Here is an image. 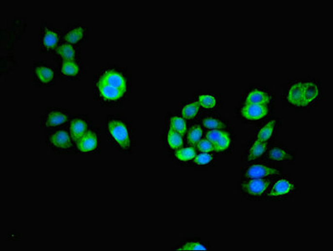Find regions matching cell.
I'll return each mask as SVG.
<instances>
[{
    "label": "cell",
    "mask_w": 333,
    "mask_h": 251,
    "mask_svg": "<svg viewBox=\"0 0 333 251\" xmlns=\"http://www.w3.org/2000/svg\"><path fill=\"white\" fill-rule=\"evenodd\" d=\"M203 136V131L200 126H194L191 128L188 134V142L191 145H195L200 142L201 137Z\"/></svg>",
    "instance_id": "23"
},
{
    "label": "cell",
    "mask_w": 333,
    "mask_h": 251,
    "mask_svg": "<svg viewBox=\"0 0 333 251\" xmlns=\"http://www.w3.org/2000/svg\"><path fill=\"white\" fill-rule=\"evenodd\" d=\"M96 85H97V92L99 96L103 100H107V101H117L121 99L126 94L125 92L120 91L118 89L112 87L100 82H97Z\"/></svg>",
    "instance_id": "11"
},
{
    "label": "cell",
    "mask_w": 333,
    "mask_h": 251,
    "mask_svg": "<svg viewBox=\"0 0 333 251\" xmlns=\"http://www.w3.org/2000/svg\"><path fill=\"white\" fill-rule=\"evenodd\" d=\"M176 157L180 161L187 162L194 159L196 157V151L193 148L180 149L176 152Z\"/></svg>",
    "instance_id": "26"
},
{
    "label": "cell",
    "mask_w": 333,
    "mask_h": 251,
    "mask_svg": "<svg viewBox=\"0 0 333 251\" xmlns=\"http://www.w3.org/2000/svg\"><path fill=\"white\" fill-rule=\"evenodd\" d=\"M203 127H206L208 129H213V130H221L226 127V125L224 122L218 121L215 118H206L203 121Z\"/></svg>",
    "instance_id": "29"
},
{
    "label": "cell",
    "mask_w": 333,
    "mask_h": 251,
    "mask_svg": "<svg viewBox=\"0 0 333 251\" xmlns=\"http://www.w3.org/2000/svg\"><path fill=\"white\" fill-rule=\"evenodd\" d=\"M171 127L176 133L183 136L186 134V123L183 118L174 117L171 119Z\"/></svg>",
    "instance_id": "27"
},
{
    "label": "cell",
    "mask_w": 333,
    "mask_h": 251,
    "mask_svg": "<svg viewBox=\"0 0 333 251\" xmlns=\"http://www.w3.org/2000/svg\"><path fill=\"white\" fill-rule=\"evenodd\" d=\"M167 143L172 149H177L181 148L183 144L182 135L176 133L172 127H170L167 135Z\"/></svg>",
    "instance_id": "21"
},
{
    "label": "cell",
    "mask_w": 333,
    "mask_h": 251,
    "mask_svg": "<svg viewBox=\"0 0 333 251\" xmlns=\"http://www.w3.org/2000/svg\"><path fill=\"white\" fill-rule=\"evenodd\" d=\"M281 174L279 170L264 165H252L246 170V177L248 179H262L267 176L278 175Z\"/></svg>",
    "instance_id": "13"
},
{
    "label": "cell",
    "mask_w": 333,
    "mask_h": 251,
    "mask_svg": "<svg viewBox=\"0 0 333 251\" xmlns=\"http://www.w3.org/2000/svg\"><path fill=\"white\" fill-rule=\"evenodd\" d=\"M55 56L62 61H75L77 62L80 56V48L68 43L60 44L55 51Z\"/></svg>",
    "instance_id": "9"
},
{
    "label": "cell",
    "mask_w": 333,
    "mask_h": 251,
    "mask_svg": "<svg viewBox=\"0 0 333 251\" xmlns=\"http://www.w3.org/2000/svg\"><path fill=\"white\" fill-rule=\"evenodd\" d=\"M198 149L202 152H209L214 151V146L209 140H202L198 143Z\"/></svg>",
    "instance_id": "34"
},
{
    "label": "cell",
    "mask_w": 333,
    "mask_h": 251,
    "mask_svg": "<svg viewBox=\"0 0 333 251\" xmlns=\"http://www.w3.org/2000/svg\"><path fill=\"white\" fill-rule=\"evenodd\" d=\"M61 30L47 23L42 24L40 29V47L43 53L55 52L60 45Z\"/></svg>",
    "instance_id": "2"
},
{
    "label": "cell",
    "mask_w": 333,
    "mask_h": 251,
    "mask_svg": "<svg viewBox=\"0 0 333 251\" xmlns=\"http://www.w3.org/2000/svg\"><path fill=\"white\" fill-rule=\"evenodd\" d=\"M269 109L266 105L246 104L241 109V114L248 120H259L268 114Z\"/></svg>",
    "instance_id": "10"
},
{
    "label": "cell",
    "mask_w": 333,
    "mask_h": 251,
    "mask_svg": "<svg viewBox=\"0 0 333 251\" xmlns=\"http://www.w3.org/2000/svg\"><path fill=\"white\" fill-rule=\"evenodd\" d=\"M97 82H101L103 84L112 86V87L118 89L120 91L127 93V79L122 73L119 70L114 69H106L104 72L100 74Z\"/></svg>",
    "instance_id": "3"
},
{
    "label": "cell",
    "mask_w": 333,
    "mask_h": 251,
    "mask_svg": "<svg viewBox=\"0 0 333 251\" xmlns=\"http://www.w3.org/2000/svg\"><path fill=\"white\" fill-rule=\"evenodd\" d=\"M224 133L225 132L221 130L210 131L207 134V140H209V142L212 143L213 146H215L218 140L220 139V137L224 135Z\"/></svg>",
    "instance_id": "31"
},
{
    "label": "cell",
    "mask_w": 333,
    "mask_h": 251,
    "mask_svg": "<svg viewBox=\"0 0 333 251\" xmlns=\"http://www.w3.org/2000/svg\"><path fill=\"white\" fill-rule=\"evenodd\" d=\"M266 149L267 142H261L256 141V142H254V145L252 146L251 149H250L248 160H254L255 158L261 157V155L263 154L264 152L266 151Z\"/></svg>",
    "instance_id": "22"
},
{
    "label": "cell",
    "mask_w": 333,
    "mask_h": 251,
    "mask_svg": "<svg viewBox=\"0 0 333 251\" xmlns=\"http://www.w3.org/2000/svg\"><path fill=\"white\" fill-rule=\"evenodd\" d=\"M199 103L200 106L209 109V108H214L216 106V99L212 96L202 95L199 97Z\"/></svg>",
    "instance_id": "30"
},
{
    "label": "cell",
    "mask_w": 333,
    "mask_h": 251,
    "mask_svg": "<svg viewBox=\"0 0 333 251\" xmlns=\"http://www.w3.org/2000/svg\"><path fill=\"white\" fill-rule=\"evenodd\" d=\"M207 249L204 245L198 242L187 243L183 245L182 248L178 249V251H206Z\"/></svg>",
    "instance_id": "32"
},
{
    "label": "cell",
    "mask_w": 333,
    "mask_h": 251,
    "mask_svg": "<svg viewBox=\"0 0 333 251\" xmlns=\"http://www.w3.org/2000/svg\"><path fill=\"white\" fill-rule=\"evenodd\" d=\"M295 190V187L291 182L282 179L276 182L272 189L270 190L269 196L281 197L285 194H292Z\"/></svg>",
    "instance_id": "16"
},
{
    "label": "cell",
    "mask_w": 333,
    "mask_h": 251,
    "mask_svg": "<svg viewBox=\"0 0 333 251\" xmlns=\"http://www.w3.org/2000/svg\"><path fill=\"white\" fill-rule=\"evenodd\" d=\"M212 159L213 157L208 152H204L194 157V162L199 165H205V164H209Z\"/></svg>",
    "instance_id": "33"
},
{
    "label": "cell",
    "mask_w": 333,
    "mask_h": 251,
    "mask_svg": "<svg viewBox=\"0 0 333 251\" xmlns=\"http://www.w3.org/2000/svg\"><path fill=\"white\" fill-rule=\"evenodd\" d=\"M48 142L53 149L57 151H67L73 148L72 136L67 130L60 129L53 132L48 136Z\"/></svg>",
    "instance_id": "4"
},
{
    "label": "cell",
    "mask_w": 333,
    "mask_h": 251,
    "mask_svg": "<svg viewBox=\"0 0 333 251\" xmlns=\"http://www.w3.org/2000/svg\"><path fill=\"white\" fill-rule=\"evenodd\" d=\"M270 101V97L265 91L254 90L247 96L246 104L267 105Z\"/></svg>",
    "instance_id": "18"
},
{
    "label": "cell",
    "mask_w": 333,
    "mask_h": 251,
    "mask_svg": "<svg viewBox=\"0 0 333 251\" xmlns=\"http://www.w3.org/2000/svg\"><path fill=\"white\" fill-rule=\"evenodd\" d=\"M230 146V137L228 133H224L217 143L214 146V150L216 151H223L227 150Z\"/></svg>",
    "instance_id": "28"
},
{
    "label": "cell",
    "mask_w": 333,
    "mask_h": 251,
    "mask_svg": "<svg viewBox=\"0 0 333 251\" xmlns=\"http://www.w3.org/2000/svg\"><path fill=\"white\" fill-rule=\"evenodd\" d=\"M270 181L266 179H251L242 184L243 190L252 196H260L267 190Z\"/></svg>",
    "instance_id": "8"
},
{
    "label": "cell",
    "mask_w": 333,
    "mask_h": 251,
    "mask_svg": "<svg viewBox=\"0 0 333 251\" xmlns=\"http://www.w3.org/2000/svg\"><path fill=\"white\" fill-rule=\"evenodd\" d=\"M69 119V112L63 108H50L46 112L43 119V125L46 127H57L67 122Z\"/></svg>",
    "instance_id": "7"
},
{
    "label": "cell",
    "mask_w": 333,
    "mask_h": 251,
    "mask_svg": "<svg viewBox=\"0 0 333 251\" xmlns=\"http://www.w3.org/2000/svg\"><path fill=\"white\" fill-rule=\"evenodd\" d=\"M319 95V89L317 85L312 82L305 83V91L303 97V106H307L315 100Z\"/></svg>",
    "instance_id": "19"
},
{
    "label": "cell",
    "mask_w": 333,
    "mask_h": 251,
    "mask_svg": "<svg viewBox=\"0 0 333 251\" xmlns=\"http://www.w3.org/2000/svg\"><path fill=\"white\" fill-rule=\"evenodd\" d=\"M275 126H276V121L275 120L269 121L266 125H265V127H262L261 131L259 132V134H258V142H267V141L270 139V136H272Z\"/></svg>",
    "instance_id": "20"
},
{
    "label": "cell",
    "mask_w": 333,
    "mask_h": 251,
    "mask_svg": "<svg viewBox=\"0 0 333 251\" xmlns=\"http://www.w3.org/2000/svg\"><path fill=\"white\" fill-rule=\"evenodd\" d=\"M87 38L86 28L81 24H73L67 28L66 33L64 34V42L68 43L73 46H78L85 41Z\"/></svg>",
    "instance_id": "5"
},
{
    "label": "cell",
    "mask_w": 333,
    "mask_h": 251,
    "mask_svg": "<svg viewBox=\"0 0 333 251\" xmlns=\"http://www.w3.org/2000/svg\"><path fill=\"white\" fill-rule=\"evenodd\" d=\"M107 132L115 144L122 150L130 149L132 132L127 121L121 118H111L107 122Z\"/></svg>",
    "instance_id": "1"
},
{
    "label": "cell",
    "mask_w": 333,
    "mask_h": 251,
    "mask_svg": "<svg viewBox=\"0 0 333 251\" xmlns=\"http://www.w3.org/2000/svg\"><path fill=\"white\" fill-rule=\"evenodd\" d=\"M200 103L194 102L185 106L183 109V117L187 120H191L195 117L200 109Z\"/></svg>",
    "instance_id": "24"
},
{
    "label": "cell",
    "mask_w": 333,
    "mask_h": 251,
    "mask_svg": "<svg viewBox=\"0 0 333 251\" xmlns=\"http://www.w3.org/2000/svg\"><path fill=\"white\" fill-rule=\"evenodd\" d=\"M269 157L272 160H292L293 157L284 149H274L269 152Z\"/></svg>",
    "instance_id": "25"
},
{
    "label": "cell",
    "mask_w": 333,
    "mask_h": 251,
    "mask_svg": "<svg viewBox=\"0 0 333 251\" xmlns=\"http://www.w3.org/2000/svg\"><path fill=\"white\" fill-rule=\"evenodd\" d=\"M87 121L83 117H77L70 122V135L76 142L87 133Z\"/></svg>",
    "instance_id": "14"
},
{
    "label": "cell",
    "mask_w": 333,
    "mask_h": 251,
    "mask_svg": "<svg viewBox=\"0 0 333 251\" xmlns=\"http://www.w3.org/2000/svg\"><path fill=\"white\" fill-rule=\"evenodd\" d=\"M33 75L41 85H50L54 82L55 70L46 62H37L33 67Z\"/></svg>",
    "instance_id": "6"
},
{
    "label": "cell",
    "mask_w": 333,
    "mask_h": 251,
    "mask_svg": "<svg viewBox=\"0 0 333 251\" xmlns=\"http://www.w3.org/2000/svg\"><path fill=\"white\" fill-rule=\"evenodd\" d=\"M79 64L75 61H61V74L65 78H76L80 75Z\"/></svg>",
    "instance_id": "17"
},
{
    "label": "cell",
    "mask_w": 333,
    "mask_h": 251,
    "mask_svg": "<svg viewBox=\"0 0 333 251\" xmlns=\"http://www.w3.org/2000/svg\"><path fill=\"white\" fill-rule=\"evenodd\" d=\"M80 151L83 152L93 151L98 148L99 137L93 131H88L82 138L76 142Z\"/></svg>",
    "instance_id": "12"
},
{
    "label": "cell",
    "mask_w": 333,
    "mask_h": 251,
    "mask_svg": "<svg viewBox=\"0 0 333 251\" xmlns=\"http://www.w3.org/2000/svg\"><path fill=\"white\" fill-rule=\"evenodd\" d=\"M304 91H305V83L298 82L297 84L292 85L288 92V101L294 106H303Z\"/></svg>",
    "instance_id": "15"
}]
</instances>
